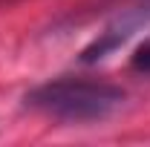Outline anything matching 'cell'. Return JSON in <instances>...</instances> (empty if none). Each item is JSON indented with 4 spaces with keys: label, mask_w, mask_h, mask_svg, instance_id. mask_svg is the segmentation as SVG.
Wrapping results in <instances>:
<instances>
[{
    "label": "cell",
    "mask_w": 150,
    "mask_h": 147,
    "mask_svg": "<svg viewBox=\"0 0 150 147\" xmlns=\"http://www.w3.org/2000/svg\"><path fill=\"white\" fill-rule=\"evenodd\" d=\"M130 66L136 69V72L150 75V35L136 46V52H133V58H130Z\"/></svg>",
    "instance_id": "cell-2"
},
{
    "label": "cell",
    "mask_w": 150,
    "mask_h": 147,
    "mask_svg": "<svg viewBox=\"0 0 150 147\" xmlns=\"http://www.w3.org/2000/svg\"><path fill=\"white\" fill-rule=\"evenodd\" d=\"M124 90L101 84V81H49L40 84L26 95V104L32 110L43 112L58 121H69V124H84V121H104L115 110H121L124 104Z\"/></svg>",
    "instance_id": "cell-1"
}]
</instances>
